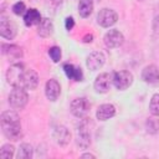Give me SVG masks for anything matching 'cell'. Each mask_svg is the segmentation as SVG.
Segmentation results:
<instances>
[{"label": "cell", "instance_id": "9c48e42d", "mask_svg": "<svg viewBox=\"0 0 159 159\" xmlns=\"http://www.w3.org/2000/svg\"><path fill=\"white\" fill-rule=\"evenodd\" d=\"M37 84H39V75L31 68H25L20 81V87L25 89H35Z\"/></svg>", "mask_w": 159, "mask_h": 159}, {"label": "cell", "instance_id": "7402d4cb", "mask_svg": "<svg viewBox=\"0 0 159 159\" xmlns=\"http://www.w3.org/2000/svg\"><path fill=\"white\" fill-rule=\"evenodd\" d=\"M19 159H30L32 157V147L27 143H22L20 147H19V150H17V155H16Z\"/></svg>", "mask_w": 159, "mask_h": 159}, {"label": "cell", "instance_id": "4dcf8cb0", "mask_svg": "<svg viewBox=\"0 0 159 159\" xmlns=\"http://www.w3.org/2000/svg\"><path fill=\"white\" fill-rule=\"evenodd\" d=\"M92 40H93V35H86L84 37H83V42H92Z\"/></svg>", "mask_w": 159, "mask_h": 159}, {"label": "cell", "instance_id": "4316f807", "mask_svg": "<svg viewBox=\"0 0 159 159\" xmlns=\"http://www.w3.org/2000/svg\"><path fill=\"white\" fill-rule=\"evenodd\" d=\"M26 11H27L26 10V6H25V4L22 1H19V2H16V4L12 5V12L15 15H19L20 16V15H24Z\"/></svg>", "mask_w": 159, "mask_h": 159}, {"label": "cell", "instance_id": "44dd1931", "mask_svg": "<svg viewBox=\"0 0 159 159\" xmlns=\"http://www.w3.org/2000/svg\"><path fill=\"white\" fill-rule=\"evenodd\" d=\"M93 11V1L92 0H80L78 2V12L82 17H88Z\"/></svg>", "mask_w": 159, "mask_h": 159}, {"label": "cell", "instance_id": "83f0119b", "mask_svg": "<svg viewBox=\"0 0 159 159\" xmlns=\"http://www.w3.org/2000/svg\"><path fill=\"white\" fill-rule=\"evenodd\" d=\"M147 129H148V132H150V133H155L158 129H159V124L154 120V119H149L148 122H147Z\"/></svg>", "mask_w": 159, "mask_h": 159}, {"label": "cell", "instance_id": "484cf974", "mask_svg": "<svg viewBox=\"0 0 159 159\" xmlns=\"http://www.w3.org/2000/svg\"><path fill=\"white\" fill-rule=\"evenodd\" d=\"M48 55H50V57H51V60H52L53 62H58V61L61 60V56H62L61 48L57 47V46H52V47H50V50H48Z\"/></svg>", "mask_w": 159, "mask_h": 159}, {"label": "cell", "instance_id": "7a4b0ae2", "mask_svg": "<svg viewBox=\"0 0 159 159\" xmlns=\"http://www.w3.org/2000/svg\"><path fill=\"white\" fill-rule=\"evenodd\" d=\"M92 125V120L91 118H83L82 122L78 125V130H77V145L82 149H86L89 147L91 144V127Z\"/></svg>", "mask_w": 159, "mask_h": 159}, {"label": "cell", "instance_id": "6da1fadb", "mask_svg": "<svg viewBox=\"0 0 159 159\" xmlns=\"http://www.w3.org/2000/svg\"><path fill=\"white\" fill-rule=\"evenodd\" d=\"M1 129L4 135L12 142L22 138L20 118L14 111H6L1 114Z\"/></svg>", "mask_w": 159, "mask_h": 159}, {"label": "cell", "instance_id": "7c38bea8", "mask_svg": "<svg viewBox=\"0 0 159 159\" xmlns=\"http://www.w3.org/2000/svg\"><path fill=\"white\" fill-rule=\"evenodd\" d=\"M142 78L144 82L154 84L159 82V67L155 65H149L147 67H144V70L142 71Z\"/></svg>", "mask_w": 159, "mask_h": 159}, {"label": "cell", "instance_id": "d6a6232c", "mask_svg": "<svg viewBox=\"0 0 159 159\" xmlns=\"http://www.w3.org/2000/svg\"><path fill=\"white\" fill-rule=\"evenodd\" d=\"M138 1H144V0H138Z\"/></svg>", "mask_w": 159, "mask_h": 159}, {"label": "cell", "instance_id": "f1b7e54d", "mask_svg": "<svg viewBox=\"0 0 159 159\" xmlns=\"http://www.w3.org/2000/svg\"><path fill=\"white\" fill-rule=\"evenodd\" d=\"M65 25H66V29L70 31V30H72V29H73V26H75V20H73L72 17H67V19H66Z\"/></svg>", "mask_w": 159, "mask_h": 159}, {"label": "cell", "instance_id": "277c9868", "mask_svg": "<svg viewBox=\"0 0 159 159\" xmlns=\"http://www.w3.org/2000/svg\"><path fill=\"white\" fill-rule=\"evenodd\" d=\"M25 71V66L22 63H14L9 67L6 72V80L12 87H20V81L22 73Z\"/></svg>", "mask_w": 159, "mask_h": 159}, {"label": "cell", "instance_id": "3957f363", "mask_svg": "<svg viewBox=\"0 0 159 159\" xmlns=\"http://www.w3.org/2000/svg\"><path fill=\"white\" fill-rule=\"evenodd\" d=\"M29 101V96L22 87H12V91L9 94V104L14 109H22Z\"/></svg>", "mask_w": 159, "mask_h": 159}, {"label": "cell", "instance_id": "9a60e30c", "mask_svg": "<svg viewBox=\"0 0 159 159\" xmlns=\"http://www.w3.org/2000/svg\"><path fill=\"white\" fill-rule=\"evenodd\" d=\"M53 138H55V142L61 145V147H65L70 143V139H71V134L68 132V129L63 125H58L53 130Z\"/></svg>", "mask_w": 159, "mask_h": 159}, {"label": "cell", "instance_id": "8992f818", "mask_svg": "<svg viewBox=\"0 0 159 159\" xmlns=\"http://www.w3.org/2000/svg\"><path fill=\"white\" fill-rule=\"evenodd\" d=\"M89 102L86 98H76L71 102V113L77 118H84L89 112Z\"/></svg>", "mask_w": 159, "mask_h": 159}, {"label": "cell", "instance_id": "ac0fdd59", "mask_svg": "<svg viewBox=\"0 0 159 159\" xmlns=\"http://www.w3.org/2000/svg\"><path fill=\"white\" fill-rule=\"evenodd\" d=\"M41 14L39 10L36 9H29L25 15H24V22L26 26H34V25H39L41 22Z\"/></svg>", "mask_w": 159, "mask_h": 159}, {"label": "cell", "instance_id": "e0dca14e", "mask_svg": "<svg viewBox=\"0 0 159 159\" xmlns=\"http://www.w3.org/2000/svg\"><path fill=\"white\" fill-rule=\"evenodd\" d=\"M114 114H116V108L113 104H109V103L101 104L96 112V117L99 120H107V119L114 117Z\"/></svg>", "mask_w": 159, "mask_h": 159}, {"label": "cell", "instance_id": "2e32d148", "mask_svg": "<svg viewBox=\"0 0 159 159\" xmlns=\"http://www.w3.org/2000/svg\"><path fill=\"white\" fill-rule=\"evenodd\" d=\"M1 52L4 56L11 58V60H19L22 57V50L20 46L17 45H6V43H2L1 45Z\"/></svg>", "mask_w": 159, "mask_h": 159}, {"label": "cell", "instance_id": "603a6c76", "mask_svg": "<svg viewBox=\"0 0 159 159\" xmlns=\"http://www.w3.org/2000/svg\"><path fill=\"white\" fill-rule=\"evenodd\" d=\"M15 148L11 144H4L0 149V158L1 159H11L14 157Z\"/></svg>", "mask_w": 159, "mask_h": 159}, {"label": "cell", "instance_id": "1f68e13d", "mask_svg": "<svg viewBox=\"0 0 159 159\" xmlns=\"http://www.w3.org/2000/svg\"><path fill=\"white\" fill-rule=\"evenodd\" d=\"M82 158H94V155H93V154L87 153V154H82Z\"/></svg>", "mask_w": 159, "mask_h": 159}, {"label": "cell", "instance_id": "52a82bcc", "mask_svg": "<svg viewBox=\"0 0 159 159\" xmlns=\"http://www.w3.org/2000/svg\"><path fill=\"white\" fill-rule=\"evenodd\" d=\"M16 32H17V29H16L15 22L12 20H10L9 17L2 15L0 19V35H1V37L6 39V40H12L16 36Z\"/></svg>", "mask_w": 159, "mask_h": 159}, {"label": "cell", "instance_id": "d6986e66", "mask_svg": "<svg viewBox=\"0 0 159 159\" xmlns=\"http://www.w3.org/2000/svg\"><path fill=\"white\" fill-rule=\"evenodd\" d=\"M63 71H65L66 76L70 80L83 81V73H82V70L80 67H76L75 65H71V63H65L63 65Z\"/></svg>", "mask_w": 159, "mask_h": 159}, {"label": "cell", "instance_id": "5bb4252c", "mask_svg": "<svg viewBox=\"0 0 159 159\" xmlns=\"http://www.w3.org/2000/svg\"><path fill=\"white\" fill-rule=\"evenodd\" d=\"M60 93H61V86H60V83L56 80H53V78L48 80L46 82V86H45V94H46L47 99L55 102L60 97Z\"/></svg>", "mask_w": 159, "mask_h": 159}, {"label": "cell", "instance_id": "ffe728a7", "mask_svg": "<svg viewBox=\"0 0 159 159\" xmlns=\"http://www.w3.org/2000/svg\"><path fill=\"white\" fill-rule=\"evenodd\" d=\"M53 32V24L50 19H42L37 25V34L41 37H48Z\"/></svg>", "mask_w": 159, "mask_h": 159}, {"label": "cell", "instance_id": "8fae6325", "mask_svg": "<svg viewBox=\"0 0 159 159\" xmlns=\"http://www.w3.org/2000/svg\"><path fill=\"white\" fill-rule=\"evenodd\" d=\"M124 42V36L118 30H109L104 35V45L108 48H116L119 47Z\"/></svg>", "mask_w": 159, "mask_h": 159}, {"label": "cell", "instance_id": "4fadbf2b", "mask_svg": "<svg viewBox=\"0 0 159 159\" xmlns=\"http://www.w3.org/2000/svg\"><path fill=\"white\" fill-rule=\"evenodd\" d=\"M104 61H106L104 55L102 52H99V51H96V52H92L87 57L86 65L91 71H97L104 65Z\"/></svg>", "mask_w": 159, "mask_h": 159}, {"label": "cell", "instance_id": "d4e9b609", "mask_svg": "<svg viewBox=\"0 0 159 159\" xmlns=\"http://www.w3.org/2000/svg\"><path fill=\"white\" fill-rule=\"evenodd\" d=\"M62 1H63V0H46L45 6H46L47 11H50V12H56V11L61 7Z\"/></svg>", "mask_w": 159, "mask_h": 159}, {"label": "cell", "instance_id": "ba28073f", "mask_svg": "<svg viewBox=\"0 0 159 159\" xmlns=\"http://www.w3.org/2000/svg\"><path fill=\"white\" fill-rule=\"evenodd\" d=\"M118 20V15L114 10L112 9H102L99 10L98 15H97V22L102 26V27H109L112 25H114Z\"/></svg>", "mask_w": 159, "mask_h": 159}, {"label": "cell", "instance_id": "f546056e", "mask_svg": "<svg viewBox=\"0 0 159 159\" xmlns=\"http://www.w3.org/2000/svg\"><path fill=\"white\" fill-rule=\"evenodd\" d=\"M153 30L155 35H159V17H155L154 22H153Z\"/></svg>", "mask_w": 159, "mask_h": 159}, {"label": "cell", "instance_id": "30bf717a", "mask_svg": "<svg viewBox=\"0 0 159 159\" xmlns=\"http://www.w3.org/2000/svg\"><path fill=\"white\" fill-rule=\"evenodd\" d=\"M112 83H113V76L112 75H109L107 72L99 73L94 81V89L98 93H106L109 91Z\"/></svg>", "mask_w": 159, "mask_h": 159}, {"label": "cell", "instance_id": "5b68a950", "mask_svg": "<svg viewBox=\"0 0 159 159\" xmlns=\"http://www.w3.org/2000/svg\"><path fill=\"white\" fill-rule=\"evenodd\" d=\"M133 82V75L129 71H118L113 73V84L117 89L124 91Z\"/></svg>", "mask_w": 159, "mask_h": 159}, {"label": "cell", "instance_id": "cb8c5ba5", "mask_svg": "<svg viewBox=\"0 0 159 159\" xmlns=\"http://www.w3.org/2000/svg\"><path fill=\"white\" fill-rule=\"evenodd\" d=\"M149 111L153 116L159 117V93L153 94L150 103H149Z\"/></svg>", "mask_w": 159, "mask_h": 159}, {"label": "cell", "instance_id": "836d02e7", "mask_svg": "<svg viewBox=\"0 0 159 159\" xmlns=\"http://www.w3.org/2000/svg\"><path fill=\"white\" fill-rule=\"evenodd\" d=\"M97 1H101V0H97Z\"/></svg>", "mask_w": 159, "mask_h": 159}]
</instances>
